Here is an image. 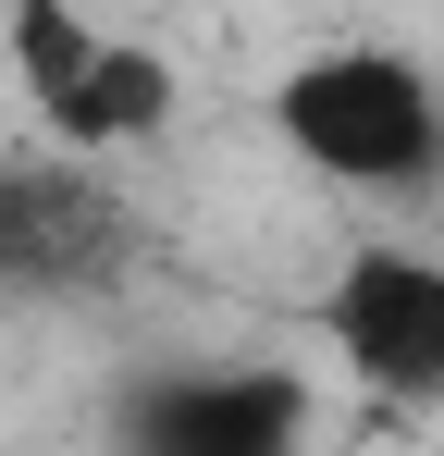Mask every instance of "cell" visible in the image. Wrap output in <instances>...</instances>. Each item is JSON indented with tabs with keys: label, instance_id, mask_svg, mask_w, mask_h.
<instances>
[{
	"label": "cell",
	"instance_id": "cell-4",
	"mask_svg": "<svg viewBox=\"0 0 444 456\" xmlns=\"http://www.w3.org/2000/svg\"><path fill=\"white\" fill-rule=\"evenodd\" d=\"M124 259L111 185H86V160H12L0 173V284L12 297H62Z\"/></svg>",
	"mask_w": 444,
	"mask_h": 456
},
{
	"label": "cell",
	"instance_id": "cell-1",
	"mask_svg": "<svg viewBox=\"0 0 444 456\" xmlns=\"http://www.w3.org/2000/svg\"><path fill=\"white\" fill-rule=\"evenodd\" d=\"M272 136H284L296 173H321L346 198H407L444 160V86H432V62H407L382 37H333V50L284 62Z\"/></svg>",
	"mask_w": 444,
	"mask_h": 456
},
{
	"label": "cell",
	"instance_id": "cell-5",
	"mask_svg": "<svg viewBox=\"0 0 444 456\" xmlns=\"http://www.w3.org/2000/svg\"><path fill=\"white\" fill-rule=\"evenodd\" d=\"M136 456H296V382L198 370L136 395Z\"/></svg>",
	"mask_w": 444,
	"mask_h": 456
},
{
	"label": "cell",
	"instance_id": "cell-3",
	"mask_svg": "<svg viewBox=\"0 0 444 456\" xmlns=\"http://www.w3.org/2000/svg\"><path fill=\"white\" fill-rule=\"evenodd\" d=\"M333 370L382 407H444V259L432 247H346L321 284Z\"/></svg>",
	"mask_w": 444,
	"mask_h": 456
},
{
	"label": "cell",
	"instance_id": "cell-2",
	"mask_svg": "<svg viewBox=\"0 0 444 456\" xmlns=\"http://www.w3.org/2000/svg\"><path fill=\"white\" fill-rule=\"evenodd\" d=\"M12 75L37 99V124L62 136V160H99V149H136L173 124V62L86 25L74 0H12Z\"/></svg>",
	"mask_w": 444,
	"mask_h": 456
}]
</instances>
